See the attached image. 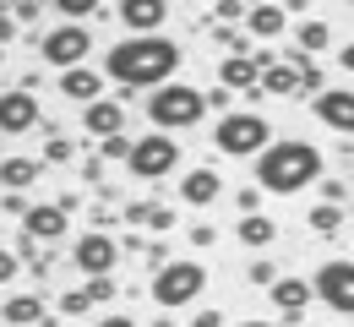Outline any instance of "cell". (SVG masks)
I'll return each instance as SVG.
<instances>
[{
    "label": "cell",
    "mask_w": 354,
    "mask_h": 327,
    "mask_svg": "<svg viewBox=\"0 0 354 327\" xmlns=\"http://www.w3.org/2000/svg\"><path fill=\"white\" fill-rule=\"evenodd\" d=\"M175 71H180V44H169L164 33L109 44V55H104V77L120 88V104H126L136 88H164Z\"/></svg>",
    "instance_id": "6da1fadb"
},
{
    "label": "cell",
    "mask_w": 354,
    "mask_h": 327,
    "mask_svg": "<svg viewBox=\"0 0 354 327\" xmlns=\"http://www.w3.org/2000/svg\"><path fill=\"white\" fill-rule=\"evenodd\" d=\"M322 180V153L310 142H295V137H272L257 153V191L267 196H300L306 186Z\"/></svg>",
    "instance_id": "7a4b0ae2"
},
{
    "label": "cell",
    "mask_w": 354,
    "mask_h": 327,
    "mask_svg": "<svg viewBox=\"0 0 354 327\" xmlns=\"http://www.w3.org/2000/svg\"><path fill=\"white\" fill-rule=\"evenodd\" d=\"M207 115V104H202V88H185V82H169V88H153L147 93V120H153V131H191L196 120Z\"/></svg>",
    "instance_id": "3957f363"
},
{
    "label": "cell",
    "mask_w": 354,
    "mask_h": 327,
    "mask_svg": "<svg viewBox=\"0 0 354 327\" xmlns=\"http://www.w3.org/2000/svg\"><path fill=\"white\" fill-rule=\"evenodd\" d=\"M267 142H272V126H267V115H257V109H229L218 126H213V147H218L223 158H257Z\"/></svg>",
    "instance_id": "277c9868"
},
{
    "label": "cell",
    "mask_w": 354,
    "mask_h": 327,
    "mask_svg": "<svg viewBox=\"0 0 354 327\" xmlns=\"http://www.w3.org/2000/svg\"><path fill=\"white\" fill-rule=\"evenodd\" d=\"M202 289H207V268H202V262H164V268H153V300H158L164 311L191 306Z\"/></svg>",
    "instance_id": "5b68a950"
},
{
    "label": "cell",
    "mask_w": 354,
    "mask_h": 327,
    "mask_svg": "<svg viewBox=\"0 0 354 327\" xmlns=\"http://www.w3.org/2000/svg\"><path fill=\"white\" fill-rule=\"evenodd\" d=\"M126 169H131L136 180H164V175H175V169H180V142L164 137V131L136 137L131 153H126Z\"/></svg>",
    "instance_id": "8992f818"
},
{
    "label": "cell",
    "mask_w": 354,
    "mask_h": 327,
    "mask_svg": "<svg viewBox=\"0 0 354 327\" xmlns=\"http://www.w3.org/2000/svg\"><path fill=\"white\" fill-rule=\"evenodd\" d=\"M39 55H44L49 66H60V71H77V66H88V55H93L88 22H60V28H49L44 39H39Z\"/></svg>",
    "instance_id": "52a82bcc"
},
{
    "label": "cell",
    "mask_w": 354,
    "mask_h": 327,
    "mask_svg": "<svg viewBox=\"0 0 354 327\" xmlns=\"http://www.w3.org/2000/svg\"><path fill=\"white\" fill-rule=\"evenodd\" d=\"M71 268H77L82 279H115V268H120V240L104 234V230H88L71 245Z\"/></svg>",
    "instance_id": "ba28073f"
},
{
    "label": "cell",
    "mask_w": 354,
    "mask_h": 327,
    "mask_svg": "<svg viewBox=\"0 0 354 327\" xmlns=\"http://www.w3.org/2000/svg\"><path fill=\"white\" fill-rule=\"evenodd\" d=\"M310 295L338 311V317H354V262H322L316 279H310Z\"/></svg>",
    "instance_id": "9c48e42d"
},
{
    "label": "cell",
    "mask_w": 354,
    "mask_h": 327,
    "mask_svg": "<svg viewBox=\"0 0 354 327\" xmlns=\"http://www.w3.org/2000/svg\"><path fill=\"white\" fill-rule=\"evenodd\" d=\"M39 126V98L28 88H6L0 93V137H22Z\"/></svg>",
    "instance_id": "30bf717a"
},
{
    "label": "cell",
    "mask_w": 354,
    "mask_h": 327,
    "mask_svg": "<svg viewBox=\"0 0 354 327\" xmlns=\"http://www.w3.org/2000/svg\"><path fill=\"white\" fill-rule=\"evenodd\" d=\"M272 306H278V317H283L278 327L306 322V311L316 306V295H310V279H278V283H272Z\"/></svg>",
    "instance_id": "8fae6325"
},
{
    "label": "cell",
    "mask_w": 354,
    "mask_h": 327,
    "mask_svg": "<svg viewBox=\"0 0 354 327\" xmlns=\"http://www.w3.org/2000/svg\"><path fill=\"white\" fill-rule=\"evenodd\" d=\"M169 17V0H120V28L131 39H153Z\"/></svg>",
    "instance_id": "7c38bea8"
},
{
    "label": "cell",
    "mask_w": 354,
    "mask_h": 327,
    "mask_svg": "<svg viewBox=\"0 0 354 327\" xmlns=\"http://www.w3.org/2000/svg\"><path fill=\"white\" fill-rule=\"evenodd\" d=\"M66 230H71V218L60 213V202H33V207L22 213V234L39 240V245H55Z\"/></svg>",
    "instance_id": "4fadbf2b"
},
{
    "label": "cell",
    "mask_w": 354,
    "mask_h": 327,
    "mask_svg": "<svg viewBox=\"0 0 354 327\" xmlns=\"http://www.w3.org/2000/svg\"><path fill=\"white\" fill-rule=\"evenodd\" d=\"M316 120H322L327 131L354 137V88H322V93H316Z\"/></svg>",
    "instance_id": "5bb4252c"
},
{
    "label": "cell",
    "mask_w": 354,
    "mask_h": 327,
    "mask_svg": "<svg viewBox=\"0 0 354 327\" xmlns=\"http://www.w3.org/2000/svg\"><path fill=\"white\" fill-rule=\"evenodd\" d=\"M82 131H88V137H120V131H126V104H120V98H98V104H88V109H82Z\"/></svg>",
    "instance_id": "9a60e30c"
},
{
    "label": "cell",
    "mask_w": 354,
    "mask_h": 327,
    "mask_svg": "<svg viewBox=\"0 0 354 327\" xmlns=\"http://www.w3.org/2000/svg\"><path fill=\"white\" fill-rule=\"evenodd\" d=\"M218 196H223L218 169H185V175H180V202H185V207H213Z\"/></svg>",
    "instance_id": "2e32d148"
},
{
    "label": "cell",
    "mask_w": 354,
    "mask_h": 327,
    "mask_svg": "<svg viewBox=\"0 0 354 327\" xmlns=\"http://www.w3.org/2000/svg\"><path fill=\"white\" fill-rule=\"evenodd\" d=\"M39 175H44L39 158H22V153L0 158V186H6V196H22L28 186H39Z\"/></svg>",
    "instance_id": "e0dca14e"
},
{
    "label": "cell",
    "mask_w": 354,
    "mask_h": 327,
    "mask_svg": "<svg viewBox=\"0 0 354 327\" xmlns=\"http://www.w3.org/2000/svg\"><path fill=\"white\" fill-rule=\"evenodd\" d=\"M60 93L71 98V104H82V109H88V104H98V98H104V77H98L93 66H77V71H60Z\"/></svg>",
    "instance_id": "ac0fdd59"
},
{
    "label": "cell",
    "mask_w": 354,
    "mask_h": 327,
    "mask_svg": "<svg viewBox=\"0 0 354 327\" xmlns=\"http://www.w3.org/2000/svg\"><path fill=\"white\" fill-rule=\"evenodd\" d=\"M245 28H251L257 39H278V33L289 28V11H283V6H267V0H257V6H245Z\"/></svg>",
    "instance_id": "d6986e66"
},
{
    "label": "cell",
    "mask_w": 354,
    "mask_h": 327,
    "mask_svg": "<svg viewBox=\"0 0 354 327\" xmlns=\"http://www.w3.org/2000/svg\"><path fill=\"white\" fill-rule=\"evenodd\" d=\"M257 77H262V71H257V60H251V55H229V60H223V71H218V88H229V93H251V88H257Z\"/></svg>",
    "instance_id": "ffe728a7"
},
{
    "label": "cell",
    "mask_w": 354,
    "mask_h": 327,
    "mask_svg": "<svg viewBox=\"0 0 354 327\" xmlns=\"http://www.w3.org/2000/svg\"><path fill=\"white\" fill-rule=\"evenodd\" d=\"M257 88H262V98L267 93H272V98H289V93H300V71L278 60V66H267L262 77H257Z\"/></svg>",
    "instance_id": "44dd1931"
},
{
    "label": "cell",
    "mask_w": 354,
    "mask_h": 327,
    "mask_svg": "<svg viewBox=\"0 0 354 327\" xmlns=\"http://www.w3.org/2000/svg\"><path fill=\"white\" fill-rule=\"evenodd\" d=\"M126 224H136V230H175V213L164 202H131L126 207Z\"/></svg>",
    "instance_id": "7402d4cb"
},
{
    "label": "cell",
    "mask_w": 354,
    "mask_h": 327,
    "mask_svg": "<svg viewBox=\"0 0 354 327\" xmlns=\"http://www.w3.org/2000/svg\"><path fill=\"white\" fill-rule=\"evenodd\" d=\"M0 317L11 327H33V322H44V300H39V295H11V300L0 306Z\"/></svg>",
    "instance_id": "603a6c76"
},
{
    "label": "cell",
    "mask_w": 354,
    "mask_h": 327,
    "mask_svg": "<svg viewBox=\"0 0 354 327\" xmlns=\"http://www.w3.org/2000/svg\"><path fill=\"white\" fill-rule=\"evenodd\" d=\"M240 240H245L251 251H262V245H272V240H278V224H272V218H262V213H251V218H240Z\"/></svg>",
    "instance_id": "cb8c5ba5"
},
{
    "label": "cell",
    "mask_w": 354,
    "mask_h": 327,
    "mask_svg": "<svg viewBox=\"0 0 354 327\" xmlns=\"http://www.w3.org/2000/svg\"><path fill=\"white\" fill-rule=\"evenodd\" d=\"M333 44V33H327V22H316V17H310V22H300V28H295V49H300V55H316V49H327Z\"/></svg>",
    "instance_id": "d4e9b609"
},
{
    "label": "cell",
    "mask_w": 354,
    "mask_h": 327,
    "mask_svg": "<svg viewBox=\"0 0 354 327\" xmlns=\"http://www.w3.org/2000/svg\"><path fill=\"white\" fill-rule=\"evenodd\" d=\"M338 224H344V207H327V202L310 207V230L316 234H338Z\"/></svg>",
    "instance_id": "484cf974"
},
{
    "label": "cell",
    "mask_w": 354,
    "mask_h": 327,
    "mask_svg": "<svg viewBox=\"0 0 354 327\" xmlns=\"http://www.w3.org/2000/svg\"><path fill=\"white\" fill-rule=\"evenodd\" d=\"M82 300L88 306H109L115 300V279H82Z\"/></svg>",
    "instance_id": "4316f807"
},
{
    "label": "cell",
    "mask_w": 354,
    "mask_h": 327,
    "mask_svg": "<svg viewBox=\"0 0 354 327\" xmlns=\"http://www.w3.org/2000/svg\"><path fill=\"white\" fill-rule=\"evenodd\" d=\"M234 22H245V6L240 0H218L213 6V28H234Z\"/></svg>",
    "instance_id": "83f0119b"
},
{
    "label": "cell",
    "mask_w": 354,
    "mask_h": 327,
    "mask_svg": "<svg viewBox=\"0 0 354 327\" xmlns=\"http://www.w3.org/2000/svg\"><path fill=\"white\" fill-rule=\"evenodd\" d=\"M213 44H223L229 55H251L257 44H245V33H234V28H213Z\"/></svg>",
    "instance_id": "f1b7e54d"
},
{
    "label": "cell",
    "mask_w": 354,
    "mask_h": 327,
    "mask_svg": "<svg viewBox=\"0 0 354 327\" xmlns=\"http://www.w3.org/2000/svg\"><path fill=\"white\" fill-rule=\"evenodd\" d=\"M55 11H60L66 22H88V17L98 11V6H93V0H55Z\"/></svg>",
    "instance_id": "f546056e"
},
{
    "label": "cell",
    "mask_w": 354,
    "mask_h": 327,
    "mask_svg": "<svg viewBox=\"0 0 354 327\" xmlns=\"http://www.w3.org/2000/svg\"><path fill=\"white\" fill-rule=\"evenodd\" d=\"M126 153H131V137H126V131L98 142V158H104V164H109V158H120V164H126Z\"/></svg>",
    "instance_id": "4dcf8cb0"
},
{
    "label": "cell",
    "mask_w": 354,
    "mask_h": 327,
    "mask_svg": "<svg viewBox=\"0 0 354 327\" xmlns=\"http://www.w3.org/2000/svg\"><path fill=\"white\" fill-rule=\"evenodd\" d=\"M39 11H44L39 0H11V22H17V28H28V22H39Z\"/></svg>",
    "instance_id": "1f68e13d"
},
{
    "label": "cell",
    "mask_w": 354,
    "mask_h": 327,
    "mask_svg": "<svg viewBox=\"0 0 354 327\" xmlns=\"http://www.w3.org/2000/svg\"><path fill=\"white\" fill-rule=\"evenodd\" d=\"M245 279L257 283V289H272V283H278V268H272V262H251V273H245Z\"/></svg>",
    "instance_id": "d6a6232c"
},
{
    "label": "cell",
    "mask_w": 354,
    "mask_h": 327,
    "mask_svg": "<svg viewBox=\"0 0 354 327\" xmlns=\"http://www.w3.org/2000/svg\"><path fill=\"white\" fill-rule=\"evenodd\" d=\"M44 158H49V164H66V158H71V142L49 131V142H44Z\"/></svg>",
    "instance_id": "836d02e7"
},
{
    "label": "cell",
    "mask_w": 354,
    "mask_h": 327,
    "mask_svg": "<svg viewBox=\"0 0 354 327\" xmlns=\"http://www.w3.org/2000/svg\"><path fill=\"white\" fill-rule=\"evenodd\" d=\"M60 311H66V317H82V311H88L82 289H66V295H60Z\"/></svg>",
    "instance_id": "e575fe53"
},
{
    "label": "cell",
    "mask_w": 354,
    "mask_h": 327,
    "mask_svg": "<svg viewBox=\"0 0 354 327\" xmlns=\"http://www.w3.org/2000/svg\"><path fill=\"white\" fill-rule=\"evenodd\" d=\"M234 202H240V218H251V213H262V207H257V202H262V191H257V186H245L240 196H234Z\"/></svg>",
    "instance_id": "d590c367"
},
{
    "label": "cell",
    "mask_w": 354,
    "mask_h": 327,
    "mask_svg": "<svg viewBox=\"0 0 354 327\" xmlns=\"http://www.w3.org/2000/svg\"><path fill=\"white\" fill-rule=\"evenodd\" d=\"M202 104H207V109H218V120H223V115H229V88H207Z\"/></svg>",
    "instance_id": "8d00e7d4"
},
{
    "label": "cell",
    "mask_w": 354,
    "mask_h": 327,
    "mask_svg": "<svg viewBox=\"0 0 354 327\" xmlns=\"http://www.w3.org/2000/svg\"><path fill=\"white\" fill-rule=\"evenodd\" d=\"M17 39V22H11V0H0V44Z\"/></svg>",
    "instance_id": "74e56055"
},
{
    "label": "cell",
    "mask_w": 354,
    "mask_h": 327,
    "mask_svg": "<svg viewBox=\"0 0 354 327\" xmlns=\"http://www.w3.org/2000/svg\"><path fill=\"white\" fill-rule=\"evenodd\" d=\"M17 268H22V262H17V251H6V245H0V283L17 279Z\"/></svg>",
    "instance_id": "f35d334b"
},
{
    "label": "cell",
    "mask_w": 354,
    "mask_h": 327,
    "mask_svg": "<svg viewBox=\"0 0 354 327\" xmlns=\"http://www.w3.org/2000/svg\"><path fill=\"white\" fill-rule=\"evenodd\" d=\"M191 327H223V311H218V306H213V311H207V306H202V311H196V317H191Z\"/></svg>",
    "instance_id": "ab89813d"
},
{
    "label": "cell",
    "mask_w": 354,
    "mask_h": 327,
    "mask_svg": "<svg viewBox=\"0 0 354 327\" xmlns=\"http://www.w3.org/2000/svg\"><path fill=\"white\" fill-rule=\"evenodd\" d=\"M98 327H142V322H136V317H126V311H115V317H104Z\"/></svg>",
    "instance_id": "60d3db41"
},
{
    "label": "cell",
    "mask_w": 354,
    "mask_h": 327,
    "mask_svg": "<svg viewBox=\"0 0 354 327\" xmlns=\"http://www.w3.org/2000/svg\"><path fill=\"white\" fill-rule=\"evenodd\" d=\"M82 180H104V158H88V164H82Z\"/></svg>",
    "instance_id": "b9f144b4"
},
{
    "label": "cell",
    "mask_w": 354,
    "mask_h": 327,
    "mask_svg": "<svg viewBox=\"0 0 354 327\" xmlns=\"http://www.w3.org/2000/svg\"><path fill=\"white\" fill-rule=\"evenodd\" d=\"M191 240H196V245H213L218 234H213V224H196V230H191Z\"/></svg>",
    "instance_id": "7bdbcfd3"
},
{
    "label": "cell",
    "mask_w": 354,
    "mask_h": 327,
    "mask_svg": "<svg viewBox=\"0 0 354 327\" xmlns=\"http://www.w3.org/2000/svg\"><path fill=\"white\" fill-rule=\"evenodd\" d=\"M338 66H344V71H354V44H338Z\"/></svg>",
    "instance_id": "ee69618b"
},
{
    "label": "cell",
    "mask_w": 354,
    "mask_h": 327,
    "mask_svg": "<svg viewBox=\"0 0 354 327\" xmlns=\"http://www.w3.org/2000/svg\"><path fill=\"white\" fill-rule=\"evenodd\" d=\"M240 327H278V322H240Z\"/></svg>",
    "instance_id": "f6af8a7d"
},
{
    "label": "cell",
    "mask_w": 354,
    "mask_h": 327,
    "mask_svg": "<svg viewBox=\"0 0 354 327\" xmlns=\"http://www.w3.org/2000/svg\"><path fill=\"white\" fill-rule=\"evenodd\" d=\"M153 327H175V322H169V317H158V322H153Z\"/></svg>",
    "instance_id": "bcb514c9"
}]
</instances>
